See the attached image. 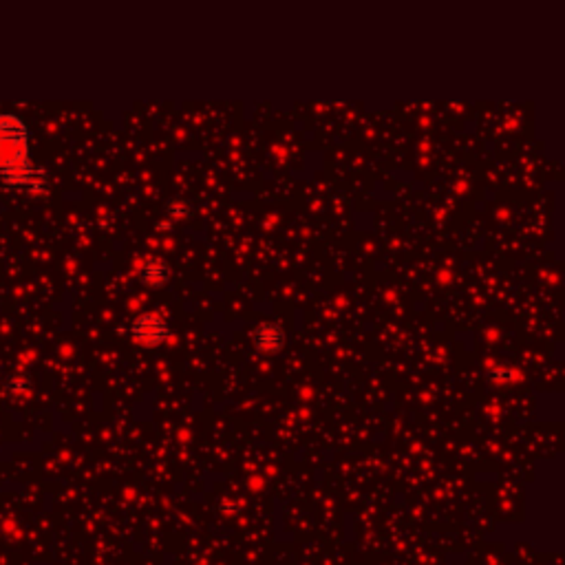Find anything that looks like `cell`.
<instances>
[{
	"label": "cell",
	"mask_w": 565,
	"mask_h": 565,
	"mask_svg": "<svg viewBox=\"0 0 565 565\" xmlns=\"http://www.w3.org/2000/svg\"><path fill=\"white\" fill-rule=\"evenodd\" d=\"M0 181L33 197L49 190L45 170L31 164L29 128L13 113H0Z\"/></svg>",
	"instance_id": "obj_1"
},
{
	"label": "cell",
	"mask_w": 565,
	"mask_h": 565,
	"mask_svg": "<svg viewBox=\"0 0 565 565\" xmlns=\"http://www.w3.org/2000/svg\"><path fill=\"white\" fill-rule=\"evenodd\" d=\"M128 334H131L133 342H137V345H141V347H157V345H161V342L168 340L170 327H168L164 316L148 312V314L137 316L131 322Z\"/></svg>",
	"instance_id": "obj_2"
},
{
	"label": "cell",
	"mask_w": 565,
	"mask_h": 565,
	"mask_svg": "<svg viewBox=\"0 0 565 565\" xmlns=\"http://www.w3.org/2000/svg\"><path fill=\"white\" fill-rule=\"evenodd\" d=\"M252 342L260 353H278L285 345V331H282L278 322H258L252 331Z\"/></svg>",
	"instance_id": "obj_3"
},
{
	"label": "cell",
	"mask_w": 565,
	"mask_h": 565,
	"mask_svg": "<svg viewBox=\"0 0 565 565\" xmlns=\"http://www.w3.org/2000/svg\"><path fill=\"white\" fill-rule=\"evenodd\" d=\"M139 278L144 280L146 287H164L170 278V268L166 265V260L146 258L139 268Z\"/></svg>",
	"instance_id": "obj_4"
}]
</instances>
